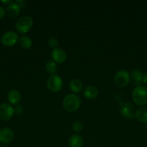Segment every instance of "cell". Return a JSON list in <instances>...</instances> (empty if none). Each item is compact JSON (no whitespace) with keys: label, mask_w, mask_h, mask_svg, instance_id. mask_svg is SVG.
I'll list each match as a JSON object with an SVG mask.
<instances>
[{"label":"cell","mask_w":147,"mask_h":147,"mask_svg":"<svg viewBox=\"0 0 147 147\" xmlns=\"http://www.w3.org/2000/svg\"><path fill=\"white\" fill-rule=\"evenodd\" d=\"M82 104V100L78 95L69 93L64 97L63 100V107L66 111L75 112L78 111Z\"/></svg>","instance_id":"obj_1"},{"label":"cell","mask_w":147,"mask_h":147,"mask_svg":"<svg viewBox=\"0 0 147 147\" xmlns=\"http://www.w3.org/2000/svg\"><path fill=\"white\" fill-rule=\"evenodd\" d=\"M131 96L133 101L137 106L141 107L147 104V88L144 86H135L133 90Z\"/></svg>","instance_id":"obj_2"},{"label":"cell","mask_w":147,"mask_h":147,"mask_svg":"<svg viewBox=\"0 0 147 147\" xmlns=\"http://www.w3.org/2000/svg\"><path fill=\"white\" fill-rule=\"evenodd\" d=\"M33 26V20L30 16H23L17 20L15 23V29L20 34H26Z\"/></svg>","instance_id":"obj_3"},{"label":"cell","mask_w":147,"mask_h":147,"mask_svg":"<svg viewBox=\"0 0 147 147\" xmlns=\"http://www.w3.org/2000/svg\"><path fill=\"white\" fill-rule=\"evenodd\" d=\"M131 81V76L125 70H120L114 76V83L118 88H125Z\"/></svg>","instance_id":"obj_4"},{"label":"cell","mask_w":147,"mask_h":147,"mask_svg":"<svg viewBox=\"0 0 147 147\" xmlns=\"http://www.w3.org/2000/svg\"><path fill=\"white\" fill-rule=\"evenodd\" d=\"M47 88L53 93H58L63 88V82L61 78L58 75H52L47 80Z\"/></svg>","instance_id":"obj_5"},{"label":"cell","mask_w":147,"mask_h":147,"mask_svg":"<svg viewBox=\"0 0 147 147\" xmlns=\"http://www.w3.org/2000/svg\"><path fill=\"white\" fill-rule=\"evenodd\" d=\"M1 42L6 47H13L19 42L18 34L14 31H7L2 35Z\"/></svg>","instance_id":"obj_6"},{"label":"cell","mask_w":147,"mask_h":147,"mask_svg":"<svg viewBox=\"0 0 147 147\" xmlns=\"http://www.w3.org/2000/svg\"><path fill=\"white\" fill-rule=\"evenodd\" d=\"M14 114V109L11 104L3 103L0 105V119L1 121L10 120Z\"/></svg>","instance_id":"obj_7"},{"label":"cell","mask_w":147,"mask_h":147,"mask_svg":"<svg viewBox=\"0 0 147 147\" xmlns=\"http://www.w3.org/2000/svg\"><path fill=\"white\" fill-rule=\"evenodd\" d=\"M120 112L121 115L125 119H131L135 117V111H134V107L132 103L129 102L121 103L120 107Z\"/></svg>","instance_id":"obj_8"},{"label":"cell","mask_w":147,"mask_h":147,"mask_svg":"<svg viewBox=\"0 0 147 147\" xmlns=\"http://www.w3.org/2000/svg\"><path fill=\"white\" fill-rule=\"evenodd\" d=\"M51 58L53 62L56 63V64H62L64 63L66 61L67 59V55H66V52L63 50L61 48H56L53 49L51 52Z\"/></svg>","instance_id":"obj_9"},{"label":"cell","mask_w":147,"mask_h":147,"mask_svg":"<svg viewBox=\"0 0 147 147\" xmlns=\"http://www.w3.org/2000/svg\"><path fill=\"white\" fill-rule=\"evenodd\" d=\"M14 131L10 128H2L0 129V144H8L14 139Z\"/></svg>","instance_id":"obj_10"},{"label":"cell","mask_w":147,"mask_h":147,"mask_svg":"<svg viewBox=\"0 0 147 147\" xmlns=\"http://www.w3.org/2000/svg\"><path fill=\"white\" fill-rule=\"evenodd\" d=\"M21 7L17 2L10 3L9 5H7L6 13H7V17L10 19H14L20 14Z\"/></svg>","instance_id":"obj_11"},{"label":"cell","mask_w":147,"mask_h":147,"mask_svg":"<svg viewBox=\"0 0 147 147\" xmlns=\"http://www.w3.org/2000/svg\"><path fill=\"white\" fill-rule=\"evenodd\" d=\"M99 95V90L95 86H88L83 90V96L89 100L95 99Z\"/></svg>","instance_id":"obj_12"},{"label":"cell","mask_w":147,"mask_h":147,"mask_svg":"<svg viewBox=\"0 0 147 147\" xmlns=\"http://www.w3.org/2000/svg\"><path fill=\"white\" fill-rule=\"evenodd\" d=\"M7 100L10 104L18 105L22 100V95L17 90H12L7 94Z\"/></svg>","instance_id":"obj_13"},{"label":"cell","mask_w":147,"mask_h":147,"mask_svg":"<svg viewBox=\"0 0 147 147\" xmlns=\"http://www.w3.org/2000/svg\"><path fill=\"white\" fill-rule=\"evenodd\" d=\"M69 147H82L84 145V139L79 134H72L68 141Z\"/></svg>","instance_id":"obj_14"},{"label":"cell","mask_w":147,"mask_h":147,"mask_svg":"<svg viewBox=\"0 0 147 147\" xmlns=\"http://www.w3.org/2000/svg\"><path fill=\"white\" fill-rule=\"evenodd\" d=\"M143 73L141 72V70H140L139 69H134L131 71V73H130V76H131V80L133 83V84H134L135 86H140L141 83H142L143 80Z\"/></svg>","instance_id":"obj_15"},{"label":"cell","mask_w":147,"mask_h":147,"mask_svg":"<svg viewBox=\"0 0 147 147\" xmlns=\"http://www.w3.org/2000/svg\"><path fill=\"white\" fill-rule=\"evenodd\" d=\"M135 117L140 122L147 123V106L138 108L135 112Z\"/></svg>","instance_id":"obj_16"},{"label":"cell","mask_w":147,"mask_h":147,"mask_svg":"<svg viewBox=\"0 0 147 147\" xmlns=\"http://www.w3.org/2000/svg\"><path fill=\"white\" fill-rule=\"evenodd\" d=\"M69 88L71 91L73 92V93H80L83 89V83L81 81V80L78 78L72 79L69 83Z\"/></svg>","instance_id":"obj_17"},{"label":"cell","mask_w":147,"mask_h":147,"mask_svg":"<svg viewBox=\"0 0 147 147\" xmlns=\"http://www.w3.org/2000/svg\"><path fill=\"white\" fill-rule=\"evenodd\" d=\"M19 43L22 48L30 49L33 45V40L28 36L23 35L20 38H19Z\"/></svg>","instance_id":"obj_18"},{"label":"cell","mask_w":147,"mask_h":147,"mask_svg":"<svg viewBox=\"0 0 147 147\" xmlns=\"http://www.w3.org/2000/svg\"><path fill=\"white\" fill-rule=\"evenodd\" d=\"M46 70L49 74L56 75L58 71V65L53 60H48L46 63Z\"/></svg>","instance_id":"obj_19"},{"label":"cell","mask_w":147,"mask_h":147,"mask_svg":"<svg viewBox=\"0 0 147 147\" xmlns=\"http://www.w3.org/2000/svg\"><path fill=\"white\" fill-rule=\"evenodd\" d=\"M72 130L76 134L80 133L83 129V124L80 121H76L72 123Z\"/></svg>","instance_id":"obj_20"},{"label":"cell","mask_w":147,"mask_h":147,"mask_svg":"<svg viewBox=\"0 0 147 147\" xmlns=\"http://www.w3.org/2000/svg\"><path fill=\"white\" fill-rule=\"evenodd\" d=\"M48 45L49 47L53 49L58 48V46L59 45V40H58V39L56 37H51L48 40Z\"/></svg>","instance_id":"obj_21"},{"label":"cell","mask_w":147,"mask_h":147,"mask_svg":"<svg viewBox=\"0 0 147 147\" xmlns=\"http://www.w3.org/2000/svg\"><path fill=\"white\" fill-rule=\"evenodd\" d=\"M23 107L21 105H16V107L14 108V113L17 115H20L23 113Z\"/></svg>","instance_id":"obj_22"},{"label":"cell","mask_w":147,"mask_h":147,"mask_svg":"<svg viewBox=\"0 0 147 147\" xmlns=\"http://www.w3.org/2000/svg\"><path fill=\"white\" fill-rule=\"evenodd\" d=\"M5 14H6V11L5 9H4V8L2 7V6L0 5V20H1V19L4 17Z\"/></svg>","instance_id":"obj_23"},{"label":"cell","mask_w":147,"mask_h":147,"mask_svg":"<svg viewBox=\"0 0 147 147\" xmlns=\"http://www.w3.org/2000/svg\"><path fill=\"white\" fill-rule=\"evenodd\" d=\"M142 83H145V84H147V73H144V75H143Z\"/></svg>","instance_id":"obj_24"},{"label":"cell","mask_w":147,"mask_h":147,"mask_svg":"<svg viewBox=\"0 0 147 147\" xmlns=\"http://www.w3.org/2000/svg\"><path fill=\"white\" fill-rule=\"evenodd\" d=\"M1 3H3V4H7L9 5V4H10V3H12V1H10V0H8V1H0Z\"/></svg>","instance_id":"obj_25"},{"label":"cell","mask_w":147,"mask_h":147,"mask_svg":"<svg viewBox=\"0 0 147 147\" xmlns=\"http://www.w3.org/2000/svg\"><path fill=\"white\" fill-rule=\"evenodd\" d=\"M146 58L147 60V52H146Z\"/></svg>","instance_id":"obj_26"},{"label":"cell","mask_w":147,"mask_h":147,"mask_svg":"<svg viewBox=\"0 0 147 147\" xmlns=\"http://www.w3.org/2000/svg\"><path fill=\"white\" fill-rule=\"evenodd\" d=\"M0 147H8V146H0Z\"/></svg>","instance_id":"obj_27"},{"label":"cell","mask_w":147,"mask_h":147,"mask_svg":"<svg viewBox=\"0 0 147 147\" xmlns=\"http://www.w3.org/2000/svg\"><path fill=\"white\" fill-rule=\"evenodd\" d=\"M146 131H147V123H146Z\"/></svg>","instance_id":"obj_28"}]
</instances>
